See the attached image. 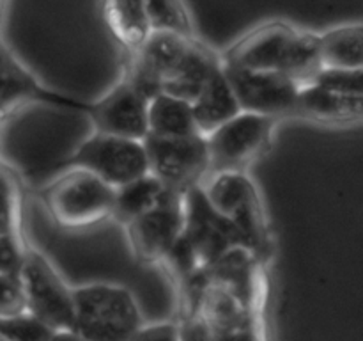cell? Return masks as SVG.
<instances>
[{"mask_svg": "<svg viewBox=\"0 0 363 341\" xmlns=\"http://www.w3.org/2000/svg\"><path fill=\"white\" fill-rule=\"evenodd\" d=\"M321 70H363L362 23H344L318 34Z\"/></svg>", "mask_w": 363, "mask_h": 341, "instance_id": "obj_17", "label": "cell"}, {"mask_svg": "<svg viewBox=\"0 0 363 341\" xmlns=\"http://www.w3.org/2000/svg\"><path fill=\"white\" fill-rule=\"evenodd\" d=\"M190 103L195 123H197L199 131L202 135H208L209 131H213L220 124L236 116L238 112H241L240 103L234 96L233 87H230L222 66L211 75V78L206 82L201 92Z\"/></svg>", "mask_w": 363, "mask_h": 341, "instance_id": "obj_16", "label": "cell"}, {"mask_svg": "<svg viewBox=\"0 0 363 341\" xmlns=\"http://www.w3.org/2000/svg\"><path fill=\"white\" fill-rule=\"evenodd\" d=\"M74 323L87 341H130L144 323L137 298L128 288L89 283L73 288Z\"/></svg>", "mask_w": 363, "mask_h": 341, "instance_id": "obj_3", "label": "cell"}, {"mask_svg": "<svg viewBox=\"0 0 363 341\" xmlns=\"http://www.w3.org/2000/svg\"><path fill=\"white\" fill-rule=\"evenodd\" d=\"M27 244L23 234L4 231L0 233V274H18L23 261Z\"/></svg>", "mask_w": 363, "mask_h": 341, "instance_id": "obj_25", "label": "cell"}, {"mask_svg": "<svg viewBox=\"0 0 363 341\" xmlns=\"http://www.w3.org/2000/svg\"><path fill=\"white\" fill-rule=\"evenodd\" d=\"M222 67L241 110L277 119L293 116L300 82L277 71L245 70L223 63Z\"/></svg>", "mask_w": 363, "mask_h": 341, "instance_id": "obj_12", "label": "cell"}, {"mask_svg": "<svg viewBox=\"0 0 363 341\" xmlns=\"http://www.w3.org/2000/svg\"><path fill=\"white\" fill-rule=\"evenodd\" d=\"M147 135L155 137H190L202 135L195 123L191 103L177 96L158 92L149 99Z\"/></svg>", "mask_w": 363, "mask_h": 341, "instance_id": "obj_18", "label": "cell"}, {"mask_svg": "<svg viewBox=\"0 0 363 341\" xmlns=\"http://www.w3.org/2000/svg\"><path fill=\"white\" fill-rule=\"evenodd\" d=\"M0 124H2V123H0Z\"/></svg>", "mask_w": 363, "mask_h": 341, "instance_id": "obj_30", "label": "cell"}, {"mask_svg": "<svg viewBox=\"0 0 363 341\" xmlns=\"http://www.w3.org/2000/svg\"><path fill=\"white\" fill-rule=\"evenodd\" d=\"M183 208L184 220L181 233L194 247L202 269L211 266L230 249L241 245L248 247L240 229L213 208L201 185H195L184 192Z\"/></svg>", "mask_w": 363, "mask_h": 341, "instance_id": "obj_10", "label": "cell"}, {"mask_svg": "<svg viewBox=\"0 0 363 341\" xmlns=\"http://www.w3.org/2000/svg\"><path fill=\"white\" fill-rule=\"evenodd\" d=\"M0 341H9V340H7V337H4V336H0Z\"/></svg>", "mask_w": 363, "mask_h": 341, "instance_id": "obj_29", "label": "cell"}, {"mask_svg": "<svg viewBox=\"0 0 363 341\" xmlns=\"http://www.w3.org/2000/svg\"><path fill=\"white\" fill-rule=\"evenodd\" d=\"M280 119L264 114L238 112L218 128L204 135L209 173L248 170L269 151Z\"/></svg>", "mask_w": 363, "mask_h": 341, "instance_id": "obj_6", "label": "cell"}, {"mask_svg": "<svg viewBox=\"0 0 363 341\" xmlns=\"http://www.w3.org/2000/svg\"><path fill=\"white\" fill-rule=\"evenodd\" d=\"M53 332L55 330L50 329L30 313L0 318V336L7 337L9 341H50Z\"/></svg>", "mask_w": 363, "mask_h": 341, "instance_id": "obj_22", "label": "cell"}, {"mask_svg": "<svg viewBox=\"0 0 363 341\" xmlns=\"http://www.w3.org/2000/svg\"><path fill=\"white\" fill-rule=\"evenodd\" d=\"M149 99L126 77L121 78L96 102L89 103V119L94 131L144 141L147 137Z\"/></svg>", "mask_w": 363, "mask_h": 341, "instance_id": "obj_13", "label": "cell"}, {"mask_svg": "<svg viewBox=\"0 0 363 341\" xmlns=\"http://www.w3.org/2000/svg\"><path fill=\"white\" fill-rule=\"evenodd\" d=\"M6 2H7V0H0V25H2L4 11H6Z\"/></svg>", "mask_w": 363, "mask_h": 341, "instance_id": "obj_28", "label": "cell"}, {"mask_svg": "<svg viewBox=\"0 0 363 341\" xmlns=\"http://www.w3.org/2000/svg\"><path fill=\"white\" fill-rule=\"evenodd\" d=\"M311 80L337 91L363 94V70H319Z\"/></svg>", "mask_w": 363, "mask_h": 341, "instance_id": "obj_24", "label": "cell"}, {"mask_svg": "<svg viewBox=\"0 0 363 341\" xmlns=\"http://www.w3.org/2000/svg\"><path fill=\"white\" fill-rule=\"evenodd\" d=\"M165 192V185L158 178L152 176L151 173L144 174L137 180L128 181V183L116 188L110 219H113L121 227H124L135 217L155 206Z\"/></svg>", "mask_w": 363, "mask_h": 341, "instance_id": "obj_20", "label": "cell"}, {"mask_svg": "<svg viewBox=\"0 0 363 341\" xmlns=\"http://www.w3.org/2000/svg\"><path fill=\"white\" fill-rule=\"evenodd\" d=\"M183 192L167 188L155 206L123 227L128 245L138 263L160 265L183 231Z\"/></svg>", "mask_w": 363, "mask_h": 341, "instance_id": "obj_11", "label": "cell"}, {"mask_svg": "<svg viewBox=\"0 0 363 341\" xmlns=\"http://www.w3.org/2000/svg\"><path fill=\"white\" fill-rule=\"evenodd\" d=\"M363 116V94L342 92L318 82L300 85L293 116L326 126H347L360 123Z\"/></svg>", "mask_w": 363, "mask_h": 341, "instance_id": "obj_15", "label": "cell"}, {"mask_svg": "<svg viewBox=\"0 0 363 341\" xmlns=\"http://www.w3.org/2000/svg\"><path fill=\"white\" fill-rule=\"evenodd\" d=\"M116 188L89 170L67 167L43 192L50 215L60 227L80 229L110 219Z\"/></svg>", "mask_w": 363, "mask_h": 341, "instance_id": "obj_5", "label": "cell"}, {"mask_svg": "<svg viewBox=\"0 0 363 341\" xmlns=\"http://www.w3.org/2000/svg\"><path fill=\"white\" fill-rule=\"evenodd\" d=\"M220 55L222 63L229 66L277 71L300 84L321 70L318 32L301 31L282 20L264 21L250 28Z\"/></svg>", "mask_w": 363, "mask_h": 341, "instance_id": "obj_2", "label": "cell"}, {"mask_svg": "<svg viewBox=\"0 0 363 341\" xmlns=\"http://www.w3.org/2000/svg\"><path fill=\"white\" fill-rule=\"evenodd\" d=\"M50 341H87L85 337H82L77 330L66 329V330H55L52 334V340Z\"/></svg>", "mask_w": 363, "mask_h": 341, "instance_id": "obj_27", "label": "cell"}, {"mask_svg": "<svg viewBox=\"0 0 363 341\" xmlns=\"http://www.w3.org/2000/svg\"><path fill=\"white\" fill-rule=\"evenodd\" d=\"M18 277L23 288L27 313L52 330L73 329V288L67 286L48 256L27 245Z\"/></svg>", "mask_w": 363, "mask_h": 341, "instance_id": "obj_7", "label": "cell"}, {"mask_svg": "<svg viewBox=\"0 0 363 341\" xmlns=\"http://www.w3.org/2000/svg\"><path fill=\"white\" fill-rule=\"evenodd\" d=\"M147 170L158 178L167 188L186 192L201 185L209 174L208 148L204 135L190 137H155L144 139Z\"/></svg>", "mask_w": 363, "mask_h": 341, "instance_id": "obj_9", "label": "cell"}, {"mask_svg": "<svg viewBox=\"0 0 363 341\" xmlns=\"http://www.w3.org/2000/svg\"><path fill=\"white\" fill-rule=\"evenodd\" d=\"M27 313L23 288L18 274H0V318Z\"/></svg>", "mask_w": 363, "mask_h": 341, "instance_id": "obj_23", "label": "cell"}, {"mask_svg": "<svg viewBox=\"0 0 363 341\" xmlns=\"http://www.w3.org/2000/svg\"><path fill=\"white\" fill-rule=\"evenodd\" d=\"M149 27L152 31L197 36L184 0H144Z\"/></svg>", "mask_w": 363, "mask_h": 341, "instance_id": "obj_21", "label": "cell"}, {"mask_svg": "<svg viewBox=\"0 0 363 341\" xmlns=\"http://www.w3.org/2000/svg\"><path fill=\"white\" fill-rule=\"evenodd\" d=\"M103 16L113 38L128 53L151 32L144 0H103Z\"/></svg>", "mask_w": 363, "mask_h": 341, "instance_id": "obj_19", "label": "cell"}, {"mask_svg": "<svg viewBox=\"0 0 363 341\" xmlns=\"http://www.w3.org/2000/svg\"><path fill=\"white\" fill-rule=\"evenodd\" d=\"M128 55L124 77L147 98L167 92L191 102L222 66V55L197 36L176 32H149L140 46Z\"/></svg>", "mask_w": 363, "mask_h": 341, "instance_id": "obj_1", "label": "cell"}, {"mask_svg": "<svg viewBox=\"0 0 363 341\" xmlns=\"http://www.w3.org/2000/svg\"><path fill=\"white\" fill-rule=\"evenodd\" d=\"M32 103L73 109L87 112L89 102L48 89L28 67L0 41V123Z\"/></svg>", "mask_w": 363, "mask_h": 341, "instance_id": "obj_14", "label": "cell"}, {"mask_svg": "<svg viewBox=\"0 0 363 341\" xmlns=\"http://www.w3.org/2000/svg\"><path fill=\"white\" fill-rule=\"evenodd\" d=\"M60 167L89 170L113 188L149 173L144 141L101 131H92Z\"/></svg>", "mask_w": 363, "mask_h": 341, "instance_id": "obj_8", "label": "cell"}, {"mask_svg": "<svg viewBox=\"0 0 363 341\" xmlns=\"http://www.w3.org/2000/svg\"><path fill=\"white\" fill-rule=\"evenodd\" d=\"M130 341H181L179 323L177 322H155L142 323Z\"/></svg>", "mask_w": 363, "mask_h": 341, "instance_id": "obj_26", "label": "cell"}, {"mask_svg": "<svg viewBox=\"0 0 363 341\" xmlns=\"http://www.w3.org/2000/svg\"><path fill=\"white\" fill-rule=\"evenodd\" d=\"M213 208L240 229L248 247L264 258L269 247V227L264 202L247 170L209 173L201 183Z\"/></svg>", "mask_w": 363, "mask_h": 341, "instance_id": "obj_4", "label": "cell"}]
</instances>
